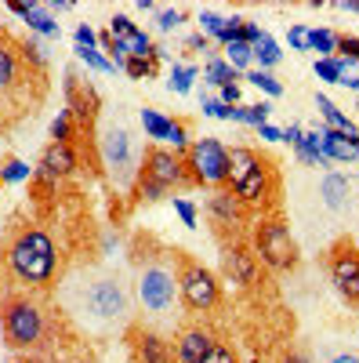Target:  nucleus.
Masks as SVG:
<instances>
[{"instance_id": "obj_43", "label": "nucleus", "mask_w": 359, "mask_h": 363, "mask_svg": "<svg viewBox=\"0 0 359 363\" xmlns=\"http://www.w3.org/2000/svg\"><path fill=\"white\" fill-rule=\"evenodd\" d=\"M258 131H261V138H268V142H283V131H280V128H273V124H261Z\"/></svg>"}, {"instance_id": "obj_8", "label": "nucleus", "mask_w": 359, "mask_h": 363, "mask_svg": "<svg viewBox=\"0 0 359 363\" xmlns=\"http://www.w3.org/2000/svg\"><path fill=\"white\" fill-rule=\"evenodd\" d=\"M135 294L149 316H171L174 301H178V255H174V265H171V258L145 262L138 272Z\"/></svg>"}, {"instance_id": "obj_26", "label": "nucleus", "mask_w": 359, "mask_h": 363, "mask_svg": "<svg viewBox=\"0 0 359 363\" xmlns=\"http://www.w3.org/2000/svg\"><path fill=\"white\" fill-rule=\"evenodd\" d=\"M309 51H319V58H338V37L331 29H309Z\"/></svg>"}, {"instance_id": "obj_49", "label": "nucleus", "mask_w": 359, "mask_h": 363, "mask_svg": "<svg viewBox=\"0 0 359 363\" xmlns=\"http://www.w3.org/2000/svg\"><path fill=\"white\" fill-rule=\"evenodd\" d=\"M280 363H305V359H302V356H297V352H287V356H283Z\"/></svg>"}, {"instance_id": "obj_22", "label": "nucleus", "mask_w": 359, "mask_h": 363, "mask_svg": "<svg viewBox=\"0 0 359 363\" xmlns=\"http://www.w3.org/2000/svg\"><path fill=\"white\" fill-rule=\"evenodd\" d=\"M316 109H319V116L326 120V124L323 128H334V131H341V135H348V138H355L359 142V131H355V124H352V120L331 102V99H326V95H316Z\"/></svg>"}, {"instance_id": "obj_20", "label": "nucleus", "mask_w": 359, "mask_h": 363, "mask_svg": "<svg viewBox=\"0 0 359 363\" xmlns=\"http://www.w3.org/2000/svg\"><path fill=\"white\" fill-rule=\"evenodd\" d=\"M76 171V149L73 142H51L40 157V174L44 178H66Z\"/></svg>"}, {"instance_id": "obj_12", "label": "nucleus", "mask_w": 359, "mask_h": 363, "mask_svg": "<svg viewBox=\"0 0 359 363\" xmlns=\"http://www.w3.org/2000/svg\"><path fill=\"white\" fill-rule=\"evenodd\" d=\"M326 277H331L334 291L359 309V247L352 240H338V244L326 251Z\"/></svg>"}, {"instance_id": "obj_30", "label": "nucleus", "mask_w": 359, "mask_h": 363, "mask_svg": "<svg viewBox=\"0 0 359 363\" xmlns=\"http://www.w3.org/2000/svg\"><path fill=\"white\" fill-rule=\"evenodd\" d=\"M247 80H251L254 87H261L265 95H273V99H280V95H283V84H280V80H276L273 73H265V69H254V73H251Z\"/></svg>"}, {"instance_id": "obj_52", "label": "nucleus", "mask_w": 359, "mask_h": 363, "mask_svg": "<svg viewBox=\"0 0 359 363\" xmlns=\"http://www.w3.org/2000/svg\"><path fill=\"white\" fill-rule=\"evenodd\" d=\"M0 301H4V294H0Z\"/></svg>"}, {"instance_id": "obj_16", "label": "nucleus", "mask_w": 359, "mask_h": 363, "mask_svg": "<svg viewBox=\"0 0 359 363\" xmlns=\"http://www.w3.org/2000/svg\"><path fill=\"white\" fill-rule=\"evenodd\" d=\"M207 215H211V222H215L222 233H229V229H236V225H244L247 207L239 203L229 189H215L211 200H207Z\"/></svg>"}, {"instance_id": "obj_25", "label": "nucleus", "mask_w": 359, "mask_h": 363, "mask_svg": "<svg viewBox=\"0 0 359 363\" xmlns=\"http://www.w3.org/2000/svg\"><path fill=\"white\" fill-rule=\"evenodd\" d=\"M251 58H258V62H261V69L268 73V69H273V66L280 62V58H283V55H280V44H276L273 37H268V33H265V37H261V40H258L254 48H251Z\"/></svg>"}, {"instance_id": "obj_46", "label": "nucleus", "mask_w": 359, "mask_h": 363, "mask_svg": "<svg viewBox=\"0 0 359 363\" xmlns=\"http://www.w3.org/2000/svg\"><path fill=\"white\" fill-rule=\"evenodd\" d=\"M189 48H196V51H211V40H207L203 33H196V37H189Z\"/></svg>"}, {"instance_id": "obj_39", "label": "nucleus", "mask_w": 359, "mask_h": 363, "mask_svg": "<svg viewBox=\"0 0 359 363\" xmlns=\"http://www.w3.org/2000/svg\"><path fill=\"white\" fill-rule=\"evenodd\" d=\"M338 55L341 58H359V37H338Z\"/></svg>"}, {"instance_id": "obj_40", "label": "nucleus", "mask_w": 359, "mask_h": 363, "mask_svg": "<svg viewBox=\"0 0 359 363\" xmlns=\"http://www.w3.org/2000/svg\"><path fill=\"white\" fill-rule=\"evenodd\" d=\"M200 29H207L211 37H218V29H222V15H215V11H200Z\"/></svg>"}, {"instance_id": "obj_35", "label": "nucleus", "mask_w": 359, "mask_h": 363, "mask_svg": "<svg viewBox=\"0 0 359 363\" xmlns=\"http://www.w3.org/2000/svg\"><path fill=\"white\" fill-rule=\"evenodd\" d=\"M268 113H273V106L268 102H258V106H244V116H247V124H254V128H261L265 120H268Z\"/></svg>"}, {"instance_id": "obj_31", "label": "nucleus", "mask_w": 359, "mask_h": 363, "mask_svg": "<svg viewBox=\"0 0 359 363\" xmlns=\"http://www.w3.org/2000/svg\"><path fill=\"white\" fill-rule=\"evenodd\" d=\"M124 69H127V77H135V80L153 77V73H156V58H153V55H149V58H124Z\"/></svg>"}, {"instance_id": "obj_5", "label": "nucleus", "mask_w": 359, "mask_h": 363, "mask_svg": "<svg viewBox=\"0 0 359 363\" xmlns=\"http://www.w3.org/2000/svg\"><path fill=\"white\" fill-rule=\"evenodd\" d=\"M244 207H258L273 196V164L251 145L229 149V186H225Z\"/></svg>"}, {"instance_id": "obj_19", "label": "nucleus", "mask_w": 359, "mask_h": 363, "mask_svg": "<svg viewBox=\"0 0 359 363\" xmlns=\"http://www.w3.org/2000/svg\"><path fill=\"white\" fill-rule=\"evenodd\" d=\"M218 338L211 335V330H203V327H189L182 330V338L174 342V363H203V356L211 352Z\"/></svg>"}, {"instance_id": "obj_36", "label": "nucleus", "mask_w": 359, "mask_h": 363, "mask_svg": "<svg viewBox=\"0 0 359 363\" xmlns=\"http://www.w3.org/2000/svg\"><path fill=\"white\" fill-rule=\"evenodd\" d=\"M287 44H290L294 51H309V29H305V26H290V29H287Z\"/></svg>"}, {"instance_id": "obj_47", "label": "nucleus", "mask_w": 359, "mask_h": 363, "mask_svg": "<svg viewBox=\"0 0 359 363\" xmlns=\"http://www.w3.org/2000/svg\"><path fill=\"white\" fill-rule=\"evenodd\" d=\"M338 8H341V11H355V15H359V0H341Z\"/></svg>"}, {"instance_id": "obj_44", "label": "nucleus", "mask_w": 359, "mask_h": 363, "mask_svg": "<svg viewBox=\"0 0 359 363\" xmlns=\"http://www.w3.org/2000/svg\"><path fill=\"white\" fill-rule=\"evenodd\" d=\"M323 363H359V356L355 352H334V356H326Z\"/></svg>"}, {"instance_id": "obj_17", "label": "nucleus", "mask_w": 359, "mask_h": 363, "mask_svg": "<svg viewBox=\"0 0 359 363\" xmlns=\"http://www.w3.org/2000/svg\"><path fill=\"white\" fill-rule=\"evenodd\" d=\"M319 203L326 207V211H334V215H341V211H348V203H352V182H348V174H341V171H326L323 178H319Z\"/></svg>"}, {"instance_id": "obj_3", "label": "nucleus", "mask_w": 359, "mask_h": 363, "mask_svg": "<svg viewBox=\"0 0 359 363\" xmlns=\"http://www.w3.org/2000/svg\"><path fill=\"white\" fill-rule=\"evenodd\" d=\"M76 306L98 323H124L135 309L127 284L116 272H87L76 284Z\"/></svg>"}, {"instance_id": "obj_11", "label": "nucleus", "mask_w": 359, "mask_h": 363, "mask_svg": "<svg viewBox=\"0 0 359 363\" xmlns=\"http://www.w3.org/2000/svg\"><path fill=\"white\" fill-rule=\"evenodd\" d=\"M178 298H182L186 309L207 313V309H215L222 301V284H218V277L207 265L178 255Z\"/></svg>"}, {"instance_id": "obj_10", "label": "nucleus", "mask_w": 359, "mask_h": 363, "mask_svg": "<svg viewBox=\"0 0 359 363\" xmlns=\"http://www.w3.org/2000/svg\"><path fill=\"white\" fill-rule=\"evenodd\" d=\"M182 160L189 182H196V186H211V189L229 186V149L218 138H196Z\"/></svg>"}, {"instance_id": "obj_28", "label": "nucleus", "mask_w": 359, "mask_h": 363, "mask_svg": "<svg viewBox=\"0 0 359 363\" xmlns=\"http://www.w3.org/2000/svg\"><path fill=\"white\" fill-rule=\"evenodd\" d=\"M338 84L348 91H359V58H341L338 55Z\"/></svg>"}, {"instance_id": "obj_23", "label": "nucleus", "mask_w": 359, "mask_h": 363, "mask_svg": "<svg viewBox=\"0 0 359 363\" xmlns=\"http://www.w3.org/2000/svg\"><path fill=\"white\" fill-rule=\"evenodd\" d=\"M138 120H142V128H145L149 138H156V142H167V138H171V128H174V120H171V116H164V113H156V109H149V106H145Z\"/></svg>"}, {"instance_id": "obj_45", "label": "nucleus", "mask_w": 359, "mask_h": 363, "mask_svg": "<svg viewBox=\"0 0 359 363\" xmlns=\"http://www.w3.org/2000/svg\"><path fill=\"white\" fill-rule=\"evenodd\" d=\"M302 135H305L302 128H297V124H290V128L283 131V142H290V145H297V142H302Z\"/></svg>"}, {"instance_id": "obj_2", "label": "nucleus", "mask_w": 359, "mask_h": 363, "mask_svg": "<svg viewBox=\"0 0 359 363\" xmlns=\"http://www.w3.org/2000/svg\"><path fill=\"white\" fill-rule=\"evenodd\" d=\"M0 330L8 349L37 356L47 345V313L33 294H8L0 301Z\"/></svg>"}, {"instance_id": "obj_9", "label": "nucleus", "mask_w": 359, "mask_h": 363, "mask_svg": "<svg viewBox=\"0 0 359 363\" xmlns=\"http://www.w3.org/2000/svg\"><path fill=\"white\" fill-rule=\"evenodd\" d=\"M251 251L276 272H290L297 265V240L283 218H258L251 229Z\"/></svg>"}, {"instance_id": "obj_33", "label": "nucleus", "mask_w": 359, "mask_h": 363, "mask_svg": "<svg viewBox=\"0 0 359 363\" xmlns=\"http://www.w3.org/2000/svg\"><path fill=\"white\" fill-rule=\"evenodd\" d=\"M76 51H80V58H84L87 66H95V69H102V73H113V69H116V66L109 62V58H102L95 48H76Z\"/></svg>"}, {"instance_id": "obj_29", "label": "nucleus", "mask_w": 359, "mask_h": 363, "mask_svg": "<svg viewBox=\"0 0 359 363\" xmlns=\"http://www.w3.org/2000/svg\"><path fill=\"white\" fill-rule=\"evenodd\" d=\"M225 62L239 73V69H247L251 66V44H244V40H232V44H225Z\"/></svg>"}, {"instance_id": "obj_27", "label": "nucleus", "mask_w": 359, "mask_h": 363, "mask_svg": "<svg viewBox=\"0 0 359 363\" xmlns=\"http://www.w3.org/2000/svg\"><path fill=\"white\" fill-rule=\"evenodd\" d=\"M193 80H196V69H193V66L174 62V69H171V77H167V87L178 91V95H189V91H193Z\"/></svg>"}, {"instance_id": "obj_32", "label": "nucleus", "mask_w": 359, "mask_h": 363, "mask_svg": "<svg viewBox=\"0 0 359 363\" xmlns=\"http://www.w3.org/2000/svg\"><path fill=\"white\" fill-rule=\"evenodd\" d=\"M203 363H239V356H236V349H232V345L215 342V345H211V352L203 356Z\"/></svg>"}, {"instance_id": "obj_48", "label": "nucleus", "mask_w": 359, "mask_h": 363, "mask_svg": "<svg viewBox=\"0 0 359 363\" xmlns=\"http://www.w3.org/2000/svg\"><path fill=\"white\" fill-rule=\"evenodd\" d=\"M22 174H25L22 164H11V167H8V178H22Z\"/></svg>"}, {"instance_id": "obj_41", "label": "nucleus", "mask_w": 359, "mask_h": 363, "mask_svg": "<svg viewBox=\"0 0 359 363\" xmlns=\"http://www.w3.org/2000/svg\"><path fill=\"white\" fill-rule=\"evenodd\" d=\"M222 91V106H239V84H229V87H218Z\"/></svg>"}, {"instance_id": "obj_37", "label": "nucleus", "mask_w": 359, "mask_h": 363, "mask_svg": "<svg viewBox=\"0 0 359 363\" xmlns=\"http://www.w3.org/2000/svg\"><path fill=\"white\" fill-rule=\"evenodd\" d=\"M174 211L182 215V222H186L189 229H196V207H193L186 196H174Z\"/></svg>"}, {"instance_id": "obj_18", "label": "nucleus", "mask_w": 359, "mask_h": 363, "mask_svg": "<svg viewBox=\"0 0 359 363\" xmlns=\"http://www.w3.org/2000/svg\"><path fill=\"white\" fill-rule=\"evenodd\" d=\"M131 352H135V363H174V349L167 345L164 335L156 330H135V342H131Z\"/></svg>"}, {"instance_id": "obj_1", "label": "nucleus", "mask_w": 359, "mask_h": 363, "mask_svg": "<svg viewBox=\"0 0 359 363\" xmlns=\"http://www.w3.org/2000/svg\"><path fill=\"white\" fill-rule=\"evenodd\" d=\"M8 272L29 291H44L58 277V247L40 225H22L4 247Z\"/></svg>"}, {"instance_id": "obj_42", "label": "nucleus", "mask_w": 359, "mask_h": 363, "mask_svg": "<svg viewBox=\"0 0 359 363\" xmlns=\"http://www.w3.org/2000/svg\"><path fill=\"white\" fill-rule=\"evenodd\" d=\"M76 44H80V48H95V33H91L87 26H80V29H76Z\"/></svg>"}, {"instance_id": "obj_51", "label": "nucleus", "mask_w": 359, "mask_h": 363, "mask_svg": "<svg viewBox=\"0 0 359 363\" xmlns=\"http://www.w3.org/2000/svg\"><path fill=\"white\" fill-rule=\"evenodd\" d=\"M73 363H95V359H87V356H80V359H73Z\"/></svg>"}, {"instance_id": "obj_14", "label": "nucleus", "mask_w": 359, "mask_h": 363, "mask_svg": "<svg viewBox=\"0 0 359 363\" xmlns=\"http://www.w3.org/2000/svg\"><path fill=\"white\" fill-rule=\"evenodd\" d=\"M66 109L80 120V124H95L98 116V95L91 84H84L76 69H66Z\"/></svg>"}, {"instance_id": "obj_13", "label": "nucleus", "mask_w": 359, "mask_h": 363, "mask_svg": "<svg viewBox=\"0 0 359 363\" xmlns=\"http://www.w3.org/2000/svg\"><path fill=\"white\" fill-rule=\"evenodd\" d=\"M109 37L116 40V51L124 55V58H149V55H153L149 37L142 33V29L127 15H113L109 18Z\"/></svg>"}, {"instance_id": "obj_7", "label": "nucleus", "mask_w": 359, "mask_h": 363, "mask_svg": "<svg viewBox=\"0 0 359 363\" xmlns=\"http://www.w3.org/2000/svg\"><path fill=\"white\" fill-rule=\"evenodd\" d=\"M186 182H189V174H186L182 153H174L167 145H149L142 153V167H138V182H135L142 200H160L174 186H186Z\"/></svg>"}, {"instance_id": "obj_15", "label": "nucleus", "mask_w": 359, "mask_h": 363, "mask_svg": "<svg viewBox=\"0 0 359 363\" xmlns=\"http://www.w3.org/2000/svg\"><path fill=\"white\" fill-rule=\"evenodd\" d=\"M222 272H225L232 284L251 287V284L258 280V258H254V251L244 247V244L225 247V251H222Z\"/></svg>"}, {"instance_id": "obj_4", "label": "nucleus", "mask_w": 359, "mask_h": 363, "mask_svg": "<svg viewBox=\"0 0 359 363\" xmlns=\"http://www.w3.org/2000/svg\"><path fill=\"white\" fill-rule=\"evenodd\" d=\"M44 77V55H40V44L25 40V44H15L11 37L0 33V106L11 109L25 87Z\"/></svg>"}, {"instance_id": "obj_34", "label": "nucleus", "mask_w": 359, "mask_h": 363, "mask_svg": "<svg viewBox=\"0 0 359 363\" xmlns=\"http://www.w3.org/2000/svg\"><path fill=\"white\" fill-rule=\"evenodd\" d=\"M316 77L326 84H338V58H316Z\"/></svg>"}, {"instance_id": "obj_38", "label": "nucleus", "mask_w": 359, "mask_h": 363, "mask_svg": "<svg viewBox=\"0 0 359 363\" xmlns=\"http://www.w3.org/2000/svg\"><path fill=\"white\" fill-rule=\"evenodd\" d=\"M182 18H186V11H178V8H174V11H160V15H156V22H160L164 33H171L174 26H182Z\"/></svg>"}, {"instance_id": "obj_24", "label": "nucleus", "mask_w": 359, "mask_h": 363, "mask_svg": "<svg viewBox=\"0 0 359 363\" xmlns=\"http://www.w3.org/2000/svg\"><path fill=\"white\" fill-rule=\"evenodd\" d=\"M203 80L207 84H215V87H229V84H236L239 77H236V69L225 62V58H207V69H203Z\"/></svg>"}, {"instance_id": "obj_21", "label": "nucleus", "mask_w": 359, "mask_h": 363, "mask_svg": "<svg viewBox=\"0 0 359 363\" xmlns=\"http://www.w3.org/2000/svg\"><path fill=\"white\" fill-rule=\"evenodd\" d=\"M319 135H323V157L331 160V164H352V160H359V142L355 138H348V135H341L334 128H319Z\"/></svg>"}, {"instance_id": "obj_50", "label": "nucleus", "mask_w": 359, "mask_h": 363, "mask_svg": "<svg viewBox=\"0 0 359 363\" xmlns=\"http://www.w3.org/2000/svg\"><path fill=\"white\" fill-rule=\"evenodd\" d=\"M11 363H40V359H37V356H15Z\"/></svg>"}, {"instance_id": "obj_6", "label": "nucleus", "mask_w": 359, "mask_h": 363, "mask_svg": "<svg viewBox=\"0 0 359 363\" xmlns=\"http://www.w3.org/2000/svg\"><path fill=\"white\" fill-rule=\"evenodd\" d=\"M98 157L102 167L109 171V178L120 189H131L138 182V167H142V153L135 145V131L124 124V120H109L98 131Z\"/></svg>"}]
</instances>
